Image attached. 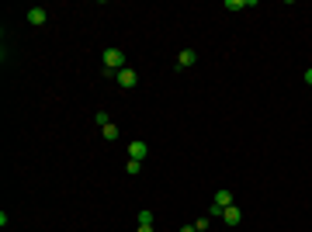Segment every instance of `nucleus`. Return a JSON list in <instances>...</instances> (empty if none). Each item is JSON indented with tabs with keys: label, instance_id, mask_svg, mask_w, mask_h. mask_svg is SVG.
Segmentation results:
<instances>
[{
	"label": "nucleus",
	"instance_id": "obj_1",
	"mask_svg": "<svg viewBox=\"0 0 312 232\" xmlns=\"http://www.w3.org/2000/svg\"><path fill=\"white\" fill-rule=\"evenodd\" d=\"M104 77H118L125 70V52L121 49H104Z\"/></svg>",
	"mask_w": 312,
	"mask_h": 232
},
{
	"label": "nucleus",
	"instance_id": "obj_2",
	"mask_svg": "<svg viewBox=\"0 0 312 232\" xmlns=\"http://www.w3.org/2000/svg\"><path fill=\"white\" fill-rule=\"evenodd\" d=\"M136 83H139V73H136V70H129V66H125V70L118 73V87H125V90H132Z\"/></svg>",
	"mask_w": 312,
	"mask_h": 232
},
{
	"label": "nucleus",
	"instance_id": "obj_3",
	"mask_svg": "<svg viewBox=\"0 0 312 232\" xmlns=\"http://www.w3.org/2000/svg\"><path fill=\"white\" fill-rule=\"evenodd\" d=\"M222 222H226V225H229V229H233V225H239V222H243V212H239V208H236V205H229V208H226V212H222Z\"/></svg>",
	"mask_w": 312,
	"mask_h": 232
},
{
	"label": "nucleus",
	"instance_id": "obj_4",
	"mask_svg": "<svg viewBox=\"0 0 312 232\" xmlns=\"http://www.w3.org/2000/svg\"><path fill=\"white\" fill-rule=\"evenodd\" d=\"M129 159H139V163L146 159V142H142V139H136V142H129Z\"/></svg>",
	"mask_w": 312,
	"mask_h": 232
},
{
	"label": "nucleus",
	"instance_id": "obj_5",
	"mask_svg": "<svg viewBox=\"0 0 312 232\" xmlns=\"http://www.w3.org/2000/svg\"><path fill=\"white\" fill-rule=\"evenodd\" d=\"M195 59H198L195 49H184V52H180V59H177V70H188V66H195Z\"/></svg>",
	"mask_w": 312,
	"mask_h": 232
},
{
	"label": "nucleus",
	"instance_id": "obj_6",
	"mask_svg": "<svg viewBox=\"0 0 312 232\" xmlns=\"http://www.w3.org/2000/svg\"><path fill=\"white\" fill-rule=\"evenodd\" d=\"M45 18H49V14H45V7H32V11H28V24H35V28L45 24Z\"/></svg>",
	"mask_w": 312,
	"mask_h": 232
},
{
	"label": "nucleus",
	"instance_id": "obj_7",
	"mask_svg": "<svg viewBox=\"0 0 312 232\" xmlns=\"http://www.w3.org/2000/svg\"><path fill=\"white\" fill-rule=\"evenodd\" d=\"M229 11H239V7H254V0H226Z\"/></svg>",
	"mask_w": 312,
	"mask_h": 232
},
{
	"label": "nucleus",
	"instance_id": "obj_8",
	"mask_svg": "<svg viewBox=\"0 0 312 232\" xmlns=\"http://www.w3.org/2000/svg\"><path fill=\"white\" fill-rule=\"evenodd\" d=\"M139 225H153V212H149V208L139 212Z\"/></svg>",
	"mask_w": 312,
	"mask_h": 232
},
{
	"label": "nucleus",
	"instance_id": "obj_9",
	"mask_svg": "<svg viewBox=\"0 0 312 232\" xmlns=\"http://www.w3.org/2000/svg\"><path fill=\"white\" fill-rule=\"evenodd\" d=\"M125 170H129V174L136 177V174H139V170H142V163H139V159H129V163H125Z\"/></svg>",
	"mask_w": 312,
	"mask_h": 232
},
{
	"label": "nucleus",
	"instance_id": "obj_10",
	"mask_svg": "<svg viewBox=\"0 0 312 232\" xmlns=\"http://www.w3.org/2000/svg\"><path fill=\"white\" fill-rule=\"evenodd\" d=\"M94 121H98L101 128H104V125H111V118H108V111H98V115H94Z\"/></svg>",
	"mask_w": 312,
	"mask_h": 232
},
{
	"label": "nucleus",
	"instance_id": "obj_11",
	"mask_svg": "<svg viewBox=\"0 0 312 232\" xmlns=\"http://www.w3.org/2000/svg\"><path fill=\"white\" fill-rule=\"evenodd\" d=\"M101 132H104V139H118V125H104Z\"/></svg>",
	"mask_w": 312,
	"mask_h": 232
},
{
	"label": "nucleus",
	"instance_id": "obj_12",
	"mask_svg": "<svg viewBox=\"0 0 312 232\" xmlns=\"http://www.w3.org/2000/svg\"><path fill=\"white\" fill-rule=\"evenodd\" d=\"M305 83H309V87H312V66H309V70H305Z\"/></svg>",
	"mask_w": 312,
	"mask_h": 232
},
{
	"label": "nucleus",
	"instance_id": "obj_13",
	"mask_svg": "<svg viewBox=\"0 0 312 232\" xmlns=\"http://www.w3.org/2000/svg\"><path fill=\"white\" fill-rule=\"evenodd\" d=\"M136 232H153V225H139V229Z\"/></svg>",
	"mask_w": 312,
	"mask_h": 232
},
{
	"label": "nucleus",
	"instance_id": "obj_14",
	"mask_svg": "<svg viewBox=\"0 0 312 232\" xmlns=\"http://www.w3.org/2000/svg\"><path fill=\"white\" fill-rule=\"evenodd\" d=\"M180 232H198V229H195V225H184V229H180Z\"/></svg>",
	"mask_w": 312,
	"mask_h": 232
}]
</instances>
